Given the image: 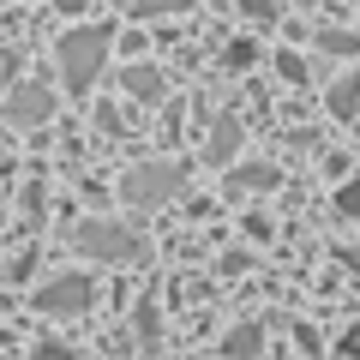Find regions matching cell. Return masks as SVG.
Here are the masks:
<instances>
[{
    "mask_svg": "<svg viewBox=\"0 0 360 360\" xmlns=\"http://www.w3.org/2000/svg\"><path fill=\"white\" fill-rule=\"evenodd\" d=\"M276 180H283V174H276L270 162H246V168H234V180H229V186H234V193H270Z\"/></svg>",
    "mask_w": 360,
    "mask_h": 360,
    "instance_id": "8",
    "label": "cell"
},
{
    "mask_svg": "<svg viewBox=\"0 0 360 360\" xmlns=\"http://www.w3.org/2000/svg\"><path fill=\"white\" fill-rule=\"evenodd\" d=\"M120 90L139 96V103H156V96H162V72H156V66H127V72H120Z\"/></svg>",
    "mask_w": 360,
    "mask_h": 360,
    "instance_id": "6",
    "label": "cell"
},
{
    "mask_svg": "<svg viewBox=\"0 0 360 360\" xmlns=\"http://www.w3.org/2000/svg\"><path fill=\"white\" fill-rule=\"evenodd\" d=\"M49 115H54V90L49 84H18L13 96H6V120H13V127H42Z\"/></svg>",
    "mask_w": 360,
    "mask_h": 360,
    "instance_id": "5",
    "label": "cell"
},
{
    "mask_svg": "<svg viewBox=\"0 0 360 360\" xmlns=\"http://www.w3.org/2000/svg\"><path fill=\"white\" fill-rule=\"evenodd\" d=\"M186 193V168L180 162H139V168H127L120 174V198L127 205H168V198H180Z\"/></svg>",
    "mask_w": 360,
    "mask_h": 360,
    "instance_id": "3",
    "label": "cell"
},
{
    "mask_svg": "<svg viewBox=\"0 0 360 360\" xmlns=\"http://www.w3.org/2000/svg\"><path fill=\"white\" fill-rule=\"evenodd\" d=\"M193 0H132V13L139 18H162V13H186Z\"/></svg>",
    "mask_w": 360,
    "mask_h": 360,
    "instance_id": "11",
    "label": "cell"
},
{
    "mask_svg": "<svg viewBox=\"0 0 360 360\" xmlns=\"http://www.w3.org/2000/svg\"><path fill=\"white\" fill-rule=\"evenodd\" d=\"M30 360H78V354L66 342H37V348H30Z\"/></svg>",
    "mask_w": 360,
    "mask_h": 360,
    "instance_id": "14",
    "label": "cell"
},
{
    "mask_svg": "<svg viewBox=\"0 0 360 360\" xmlns=\"http://www.w3.org/2000/svg\"><path fill=\"white\" fill-rule=\"evenodd\" d=\"M54 6H60V13H84V0H54Z\"/></svg>",
    "mask_w": 360,
    "mask_h": 360,
    "instance_id": "19",
    "label": "cell"
},
{
    "mask_svg": "<svg viewBox=\"0 0 360 360\" xmlns=\"http://www.w3.org/2000/svg\"><path fill=\"white\" fill-rule=\"evenodd\" d=\"M72 252H90L103 264H139L144 258V234L127 222H78L72 229Z\"/></svg>",
    "mask_w": 360,
    "mask_h": 360,
    "instance_id": "2",
    "label": "cell"
},
{
    "mask_svg": "<svg viewBox=\"0 0 360 360\" xmlns=\"http://www.w3.org/2000/svg\"><path fill=\"white\" fill-rule=\"evenodd\" d=\"M258 348H264V324H240L222 336V360H252Z\"/></svg>",
    "mask_w": 360,
    "mask_h": 360,
    "instance_id": "7",
    "label": "cell"
},
{
    "mask_svg": "<svg viewBox=\"0 0 360 360\" xmlns=\"http://www.w3.org/2000/svg\"><path fill=\"white\" fill-rule=\"evenodd\" d=\"M276 66H283V78H295V84H307V60H300V54H276Z\"/></svg>",
    "mask_w": 360,
    "mask_h": 360,
    "instance_id": "15",
    "label": "cell"
},
{
    "mask_svg": "<svg viewBox=\"0 0 360 360\" xmlns=\"http://www.w3.org/2000/svg\"><path fill=\"white\" fill-rule=\"evenodd\" d=\"M336 210H342L348 222H360V180H348L342 193H336Z\"/></svg>",
    "mask_w": 360,
    "mask_h": 360,
    "instance_id": "12",
    "label": "cell"
},
{
    "mask_svg": "<svg viewBox=\"0 0 360 360\" xmlns=\"http://www.w3.org/2000/svg\"><path fill=\"white\" fill-rule=\"evenodd\" d=\"M354 103H360V72H348V78H336L330 84V115H354Z\"/></svg>",
    "mask_w": 360,
    "mask_h": 360,
    "instance_id": "10",
    "label": "cell"
},
{
    "mask_svg": "<svg viewBox=\"0 0 360 360\" xmlns=\"http://www.w3.org/2000/svg\"><path fill=\"white\" fill-rule=\"evenodd\" d=\"M246 13H252V18H264V25H270V18H276V0H246Z\"/></svg>",
    "mask_w": 360,
    "mask_h": 360,
    "instance_id": "18",
    "label": "cell"
},
{
    "mask_svg": "<svg viewBox=\"0 0 360 360\" xmlns=\"http://www.w3.org/2000/svg\"><path fill=\"white\" fill-rule=\"evenodd\" d=\"M319 49H330V54H360V37H342V30H324V37H319Z\"/></svg>",
    "mask_w": 360,
    "mask_h": 360,
    "instance_id": "13",
    "label": "cell"
},
{
    "mask_svg": "<svg viewBox=\"0 0 360 360\" xmlns=\"http://www.w3.org/2000/svg\"><path fill=\"white\" fill-rule=\"evenodd\" d=\"M132 324H139V336H156V300H139V319Z\"/></svg>",
    "mask_w": 360,
    "mask_h": 360,
    "instance_id": "16",
    "label": "cell"
},
{
    "mask_svg": "<svg viewBox=\"0 0 360 360\" xmlns=\"http://www.w3.org/2000/svg\"><path fill=\"white\" fill-rule=\"evenodd\" d=\"M54 60H60V84L66 90H90V84H96V72H103V60H108V30L103 25L66 30L60 49H54Z\"/></svg>",
    "mask_w": 360,
    "mask_h": 360,
    "instance_id": "1",
    "label": "cell"
},
{
    "mask_svg": "<svg viewBox=\"0 0 360 360\" xmlns=\"http://www.w3.org/2000/svg\"><path fill=\"white\" fill-rule=\"evenodd\" d=\"M90 300H96V283H90L84 270H66V276H54V283L37 288V300H30V307L49 312V319H78Z\"/></svg>",
    "mask_w": 360,
    "mask_h": 360,
    "instance_id": "4",
    "label": "cell"
},
{
    "mask_svg": "<svg viewBox=\"0 0 360 360\" xmlns=\"http://www.w3.org/2000/svg\"><path fill=\"white\" fill-rule=\"evenodd\" d=\"M252 60H258L252 42H234V49H229V66H252Z\"/></svg>",
    "mask_w": 360,
    "mask_h": 360,
    "instance_id": "17",
    "label": "cell"
},
{
    "mask_svg": "<svg viewBox=\"0 0 360 360\" xmlns=\"http://www.w3.org/2000/svg\"><path fill=\"white\" fill-rule=\"evenodd\" d=\"M234 150H240V120H234V115H217V127H210V156L229 162Z\"/></svg>",
    "mask_w": 360,
    "mask_h": 360,
    "instance_id": "9",
    "label": "cell"
}]
</instances>
